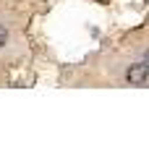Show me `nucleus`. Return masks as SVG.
I'll return each mask as SVG.
<instances>
[{
    "label": "nucleus",
    "mask_w": 149,
    "mask_h": 141,
    "mask_svg": "<svg viewBox=\"0 0 149 141\" xmlns=\"http://www.w3.org/2000/svg\"><path fill=\"white\" fill-rule=\"evenodd\" d=\"M144 63H147V65H149V50H147V55H144Z\"/></svg>",
    "instance_id": "7ed1b4c3"
},
{
    "label": "nucleus",
    "mask_w": 149,
    "mask_h": 141,
    "mask_svg": "<svg viewBox=\"0 0 149 141\" xmlns=\"http://www.w3.org/2000/svg\"><path fill=\"white\" fill-rule=\"evenodd\" d=\"M126 81H128L131 86H141V84H147V81H149V65H147V63H134V65H128V71H126Z\"/></svg>",
    "instance_id": "f257e3e1"
},
{
    "label": "nucleus",
    "mask_w": 149,
    "mask_h": 141,
    "mask_svg": "<svg viewBox=\"0 0 149 141\" xmlns=\"http://www.w3.org/2000/svg\"><path fill=\"white\" fill-rule=\"evenodd\" d=\"M5 44H8V29L0 26V47H5Z\"/></svg>",
    "instance_id": "f03ea898"
}]
</instances>
